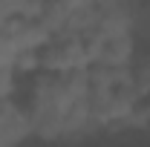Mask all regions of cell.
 Segmentation results:
<instances>
[{
  "instance_id": "1",
  "label": "cell",
  "mask_w": 150,
  "mask_h": 147,
  "mask_svg": "<svg viewBox=\"0 0 150 147\" xmlns=\"http://www.w3.org/2000/svg\"><path fill=\"white\" fill-rule=\"evenodd\" d=\"M130 72H133V81H136L139 92L147 98L150 95V52H144V55L136 52V58H133V64H130Z\"/></svg>"
},
{
  "instance_id": "2",
  "label": "cell",
  "mask_w": 150,
  "mask_h": 147,
  "mask_svg": "<svg viewBox=\"0 0 150 147\" xmlns=\"http://www.w3.org/2000/svg\"><path fill=\"white\" fill-rule=\"evenodd\" d=\"M20 58V49L15 46V40L9 35V26L0 23V66H15Z\"/></svg>"
},
{
  "instance_id": "3",
  "label": "cell",
  "mask_w": 150,
  "mask_h": 147,
  "mask_svg": "<svg viewBox=\"0 0 150 147\" xmlns=\"http://www.w3.org/2000/svg\"><path fill=\"white\" fill-rule=\"evenodd\" d=\"M18 84V66H0V101H9Z\"/></svg>"
},
{
  "instance_id": "4",
  "label": "cell",
  "mask_w": 150,
  "mask_h": 147,
  "mask_svg": "<svg viewBox=\"0 0 150 147\" xmlns=\"http://www.w3.org/2000/svg\"><path fill=\"white\" fill-rule=\"evenodd\" d=\"M95 3H118V0H95Z\"/></svg>"
}]
</instances>
